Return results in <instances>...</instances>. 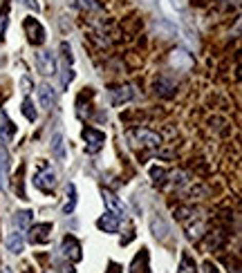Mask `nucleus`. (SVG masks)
Wrapping results in <instances>:
<instances>
[{"label": "nucleus", "mask_w": 242, "mask_h": 273, "mask_svg": "<svg viewBox=\"0 0 242 273\" xmlns=\"http://www.w3.org/2000/svg\"><path fill=\"white\" fill-rule=\"evenodd\" d=\"M128 141L133 146H141V148H159L161 146V136L157 132H153V130L148 128H135L128 132Z\"/></svg>", "instance_id": "1"}, {"label": "nucleus", "mask_w": 242, "mask_h": 273, "mask_svg": "<svg viewBox=\"0 0 242 273\" xmlns=\"http://www.w3.org/2000/svg\"><path fill=\"white\" fill-rule=\"evenodd\" d=\"M23 29H25V34H27V38L32 45H43V43H45V27L41 25L39 18L27 16L23 21Z\"/></svg>", "instance_id": "2"}, {"label": "nucleus", "mask_w": 242, "mask_h": 273, "mask_svg": "<svg viewBox=\"0 0 242 273\" xmlns=\"http://www.w3.org/2000/svg\"><path fill=\"white\" fill-rule=\"evenodd\" d=\"M81 136H83L85 150H88L90 154H97L105 146V132H101V130H97V128H83Z\"/></svg>", "instance_id": "3"}, {"label": "nucleus", "mask_w": 242, "mask_h": 273, "mask_svg": "<svg viewBox=\"0 0 242 273\" xmlns=\"http://www.w3.org/2000/svg\"><path fill=\"white\" fill-rule=\"evenodd\" d=\"M101 197H103V204L108 206V210L117 217V220H126V217H128V206L113 193V190H105L103 188L101 190Z\"/></svg>", "instance_id": "4"}, {"label": "nucleus", "mask_w": 242, "mask_h": 273, "mask_svg": "<svg viewBox=\"0 0 242 273\" xmlns=\"http://www.w3.org/2000/svg\"><path fill=\"white\" fill-rule=\"evenodd\" d=\"M52 231H54V226L49 222H41V224H34L27 228V240L32 244H47L52 240Z\"/></svg>", "instance_id": "5"}, {"label": "nucleus", "mask_w": 242, "mask_h": 273, "mask_svg": "<svg viewBox=\"0 0 242 273\" xmlns=\"http://www.w3.org/2000/svg\"><path fill=\"white\" fill-rule=\"evenodd\" d=\"M61 253H63V258H67L70 262H81V260H83L81 244L74 235H65L63 238V242H61Z\"/></svg>", "instance_id": "6"}, {"label": "nucleus", "mask_w": 242, "mask_h": 273, "mask_svg": "<svg viewBox=\"0 0 242 273\" xmlns=\"http://www.w3.org/2000/svg\"><path fill=\"white\" fill-rule=\"evenodd\" d=\"M34 186L41 190V193H52L54 186H57V172L52 168H43L36 172L34 177Z\"/></svg>", "instance_id": "7"}, {"label": "nucleus", "mask_w": 242, "mask_h": 273, "mask_svg": "<svg viewBox=\"0 0 242 273\" xmlns=\"http://www.w3.org/2000/svg\"><path fill=\"white\" fill-rule=\"evenodd\" d=\"M36 67H39V72L43 76L57 74V59H54V54L47 52V49H41V52L36 54Z\"/></svg>", "instance_id": "8"}, {"label": "nucleus", "mask_w": 242, "mask_h": 273, "mask_svg": "<svg viewBox=\"0 0 242 273\" xmlns=\"http://www.w3.org/2000/svg\"><path fill=\"white\" fill-rule=\"evenodd\" d=\"M9 170H11V157L7 148L0 146V190L9 188Z\"/></svg>", "instance_id": "9"}, {"label": "nucleus", "mask_w": 242, "mask_h": 273, "mask_svg": "<svg viewBox=\"0 0 242 273\" xmlns=\"http://www.w3.org/2000/svg\"><path fill=\"white\" fill-rule=\"evenodd\" d=\"M130 273H151V256L148 249H141L130 262Z\"/></svg>", "instance_id": "10"}, {"label": "nucleus", "mask_w": 242, "mask_h": 273, "mask_svg": "<svg viewBox=\"0 0 242 273\" xmlns=\"http://www.w3.org/2000/svg\"><path fill=\"white\" fill-rule=\"evenodd\" d=\"M133 96H135L133 85H123V88H115V90H110V103H113L115 108H119L121 103H128Z\"/></svg>", "instance_id": "11"}, {"label": "nucleus", "mask_w": 242, "mask_h": 273, "mask_svg": "<svg viewBox=\"0 0 242 273\" xmlns=\"http://www.w3.org/2000/svg\"><path fill=\"white\" fill-rule=\"evenodd\" d=\"M54 99H57V92L49 83H41L39 85V103L43 110H52L54 105Z\"/></svg>", "instance_id": "12"}, {"label": "nucleus", "mask_w": 242, "mask_h": 273, "mask_svg": "<svg viewBox=\"0 0 242 273\" xmlns=\"http://www.w3.org/2000/svg\"><path fill=\"white\" fill-rule=\"evenodd\" d=\"M119 222L121 220H117L113 213H105L97 220V228L99 231H105V233H119Z\"/></svg>", "instance_id": "13"}, {"label": "nucleus", "mask_w": 242, "mask_h": 273, "mask_svg": "<svg viewBox=\"0 0 242 273\" xmlns=\"http://www.w3.org/2000/svg\"><path fill=\"white\" fill-rule=\"evenodd\" d=\"M7 251L9 253H14V256H21L23 249H25V240H23V235L21 233H9L7 235Z\"/></svg>", "instance_id": "14"}, {"label": "nucleus", "mask_w": 242, "mask_h": 273, "mask_svg": "<svg viewBox=\"0 0 242 273\" xmlns=\"http://www.w3.org/2000/svg\"><path fill=\"white\" fill-rule=\"evenodd\" d=\"M0 119H3V126H0V134H3V141L7 144L16 136V126L11 123V119L7 116V112H0Z\"/></svg>", "instance_id": "15"}, {"label": "nucleus", "mask_w": 242, "mask_h": 273, "mask_svg": "<svg viewBox=\"0 0 242 273\" xmlns=\"http://www.w3.org/2000/svg\"><path fill=\"white\" fill-rule=\"evenodd\" d=\"M177 273H197V264H195V258L191 256L189 251H182V258H179V266H177Z\"/></svg>", "instance_id": "16"}, {"label": "nucleus", "mask_w": 242, "mask_h": 273, "mask_svg": "<svg viewBox=\"0 0 242 273\" xmlns=\"http://www.w3.org/2000/svg\"><path fill=\"white\" fill-rule=\"evenodd\" d=\"M32 217H34L32 210H18V213H14V226L18 231H27L32 226Z\"/></svg>", "instance_id": "17"}, {"label": "nucleus", "mask_w": 242, "mask_h": 273, "mask_svg": "<svg viewBox=\"0 0 242 273\" xmlns=\"http://www.w3.org/2000/svg\"><path fill=\"white\" fill-rule=\"evenodd\" d=\"M151 228H153V235H155L157 240H166V238H169V231H171V228H169V224H166V222L161 220L159 215L151 220Z\"/></svg>", "instance_id": "18"}, {"label": "nucleus", "mask_w": 242, "mask_h": 273, "mask_svg": "<svg viewBox=\"0 0 242 273\" xmlns=\"http://www.w3.org/2000/svg\"><path fill=\"white\" fill-rule=\"evenodd\" d=\"M52 154L59 161H65V136L61 132H57L52 136Z\"/></svg>", "instance_id": "19"}, {"label": "nucleus", "mask_w": 242, "mask_h": 273, "mask_svg": "<svg viewBox=\"0 0 242 273\" xmlns=\"http://www.w3.org/2000/svg\"><path fill=\"white\" fill-rule=\"evenodd\" d=\"M74 208H77V186L67 184V202L63 206V213L70 215V213H74Z\"/></svg>", "instance_id": "20"}, {"label": "nucleus", "mask_w": 242, "mask_h": 273, "mask_svg": "<svg viewBox=\"0 0 242 273\" xmlns=\"http://www.w3.org/2000/svg\"><path fill=\"white\" fill-rule=\"evenodd\" d=\"M61 72H63V74H61V88L67 90V88H70V83L74 81V70H72L70 63H65V61H63V65H61Z\"/></svg>", "instance_id": "21"}, {"label": "nucleus", "mask_w": 242, "mask_h": 273, "mask_svg": "<svg viewBox=\"0 0 242 273\" xmlns=\"http://www.w3.org/2000/svg\"><path fill=\"white\" fill-rule=\"evenodd\" d=\"M23 114H25V119H27V121H36V119H39V112L34 110L32 99H25V101H23Z\"/></svg>", "instance_id": "22"}, {"label": "nucleus", "mask_w": 242, "mask_h": 273, "mask_svg": "<svg viewBox=\"0 0 242 273\" xmlns=\"http://www.w3.org/2000/svg\"><path fill=\"white\" fill-rule=\"evenodd\" d=\"M72 7L83 9V11H97V3L95 0H67Z\"/></svg>", "instance_id": "23"}, {"label": "nucleus", "mask_w": 242, "mask_h": 273, "mask_svg": "<svg viewBox=\"0 0 242 273\" xmlns=\"http://www.w3.org/2000/svg\"><path fill=\"white\" fill-rule=\"evenodd\" d=\"M151 177L155 184H164L166 182V170L164 168H157V166H153L151 168Z\"/></svg>", "instance_id": "24"}, {"label": "nucleus", "mask_w": 242, "mask_h": 273, "mask_svg": "<svg viewBox=\"0 0 242 273\" xmlns=\"http://www.w3.org/2000/svg\"><path fill=\"white\" fill-rule=\"evenodd\" d=\"M7 25H9V16H7V9H3V11H0V41H5Z\"/></svg>", "instance_id": "25"}, {"label": "nucleus", "mask_w": 242, "mask_h": 273, "mask_svg": "<svg viewBox=\"0 0 242 273\" xmlns=\"http://www.w3.org/2000/svg\"><path fill=\"white\" fill-rule=\"evenodd\" d=\"M32 88H34V85H32V81H29V76H23L21 79V90L25 92V94H29V92H32Z\"/></svg>", "instance_id": "26"}, {"label": "nucleus", "mask_w": 242, "mask_h": 273, "mask_svg": "<svg viewBox=\"0 0 242 273\" xmlns=\"http://www.w3.org/2000/svg\"><path fill=\"white\" fill-rule=\"evenodd\" d=\"M204 273H220V269L213 262H204Z\"/></svg>", "instance_id": "27"}, {"label": "nucleus", "mask_w": 242, "mask_h": 273, "mask_svg": "<svg viewBox=\"0 0 242 273\" xmlns=\"http://www.w3.org/2000/svg\"><path fill=\"white\" fill-rule=\"evenodd\" d=\"M25 5H27L29 9H34V11H39L41 9V5H39V0H23Z\"/></svg>", "instance_id": "28"}, {"label": "nucleus", "mask_w": 242, "mask_h": 273, "mask_svg": "<svg viewBox=\"0 0 242 273\" xmlns=\"http://www.w3.org/2000/svg\"><path fill=\"white\" fill-rule=\"evenodd\" d=\"M110 273H121V266L115 264V262H110Z\"/></svg>", "instance_id": "29"}, {"label": "nucleus", "mask_w": 242, "mask_h": 273, "mask_svg": "<svg viewBox=\"0 0 242 273\" xmlns=\"http://www.w3.org/2000/svg\"><path fill=\"white\" fill-rule=\"evenodd\" d=\"M63 273H77V271H74L72 264H67V266H63Z\"/></svg>", "instance_id": "30"}, {"label": "nucleus", "mask_w": 242, "mask_h": 273, "mask_svg": "<svg viewBox=\"0 0 242 273\" xmlns=\"http://www.w3.org/2000/svg\"><path fill=\"white\" fill-rule=\"evenodd\" d=\"M173 7H179V9H182V7H184V0H173Z\"/></svg>", "instance_id": "31"}, {"label": "nucleus", "mask_w": 242, "mask_h": 273, "mask_svg": "<svg viewBox=\"0 0 242 273\" xmlns=\"http://www.w3.org/2000/svg\"><path fill=\"white\" fill-rule=\"evenodd\" d=\"M5 273H11V271H9V269H5Z\"/></svg>", "instance_id": "32"}, {"label": "nucleus", "mask_w": 242, "mask_h": 273, "mask_svg": "<svg viewBox=\"0 0 242 273\" xmlns=\"http://www.w3.org/2000/svg\"><path fill=\"white\" fill-rule=\"evenodd\" d=\"M45 273H49V271H45Z\"/></svg>", "instance_id": "33"}]
</instances>
